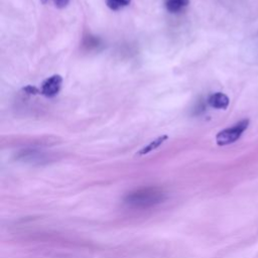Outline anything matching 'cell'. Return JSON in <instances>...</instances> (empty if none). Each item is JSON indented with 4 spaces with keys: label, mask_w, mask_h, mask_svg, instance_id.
I'll return each instance as SVG.
<instances>
[{
    "label": "cell",
    "mask_w": 258,
    "mask_h": 258,
    "mask_svg": "<svg viewBox=\"0 0 258 258\" xmlns=\"http://www.w3.org/2000/svg\"><path fill=\"white\" fill-rule=\"evenodd\" d=\"M166 198L165 192L156 187H149L137 190L131 194H128L124 202L128 206L134 208H150L161 204Z\"/></svg>",
    "instance_id": "1"
},
{
    "label": "cell",
    "mask_w": 258,
    "mask_h": 258,
    "mask_svg": "<svg viewBox=\"0 0 258 258\" xmlns=\"http://www.w3.org/2000/svg\"><path fill=\"white\" fill-rule=\"evenodd\" d=\"M249 125V120L244 119L232 127L220 132L216 137V143L219 147H225L237 142Z\"/></svg>",
    "instance_id": "2"
},
{
    "label": "cell",
    "mask_w": 258,
    "mask_h": 258,
    "mask_svg": "<svg viewBox=\"0 0 258 258\" xmlns=\"http://www.w3.org/2000/svg\"><path fill=\"white\" fill-rule=\"evenodd\" d=\"M63 84V78L60 75H54L50 78L46 79L42 86H41V92L46 97L52 98L55 97L61 90Z\"/></svg>",
    "instance_id": "3"
},
{
    "label": "cell",
    "mask_w": 258,
    "mask_h": 258,
    "mask_svg": "<svg viewBox=\"0 0 258 258\" xmlns=\"http://www.w3.org/2000/svg\"><path fill=\"white\" fill-rule=\"evenodd\" d=\"M230 100L228 98L227 95H225L224 93H215L213 95H211L208 99V104L216 109H227L229 106Z\"/></svg>",
    "instance_id": "4"
},
{
    "label": "cell",
    "mask_w": 258,
    "mask_h": 258,
    "mask_svg": "<svg viewBox=\"0 0 258 258\" xmlns=\"http://www.w3.org/2000/svg\"><path fill=\"white\" fill-rule=\"evenodd\" d=\"M190 0H165V7L171 14H178L188 7Z\"/></svg>",
    "instance_id": "5"
},
{
    "label": "cell",
    "mask_w": 258,
    "mask_h": 258,
    "mask_svg": "<svg viewBox=\"0 0 258 258\" xmlns=\"http://www.w3.org/2000/svg\"><path fill=\"white\" fill-rule=\"evenodd\" d=\"M168 139H169L168 136H162V137L156 139L155 141L151 142L148 146H146L145 148H143V149L137 154V156H138V157H143V156L149 155L150 153H152V152L156 151L157 149H159L165 142L168 141Z\"/></svg>",
    "instance_id": "6"
},
{
    "label": "cell",
    "mask_w": 258,
    "mask_h": 258,
    "mask_svg": "<svg viewBox=\"0 0 258 258\" xmlns=\"http://www.w3.org/2000/svg\"><path fill=\"white\" fill-rule=\"evenodd\" d=\"M132 0H106L107 7L112 11H120L131 5Z\"/></svg>",
    "instance_id": "7"
},
{
    "label": "cell",
    "mask_w": 258,
    "mask_h": 258,
    "mask_svg": "<svg viewBox=\"0 0 258 258\" xmlns=\"http://www.w3.org/2000/svg\"><path fill=\"white\" fill-rule=\"evenodd\" d=\"M52 2L57 9H65L68 7L71 0H52ZM42 3L47 4V3H49V0H42Z\"/></svg>",
    "instance_id": "8"
},
{
    "label": "cell",
    "mask_w": 258,
    "mask_h": 258,
    "mask_svg": "<svg viewBox=\"0 0 258 258\" xmlns=\"http://www.w3.org/2000/svg\"><path fill=\"white\" fill-rule=\"evenodd\" d=\"M24 91L27 93V94H30V95H38V94H42L41 92V89L35 87V86H32V85H29L27 86L26 88H24Z\"/></svg>",
    "instance_id": "9"
}]
</instances>
